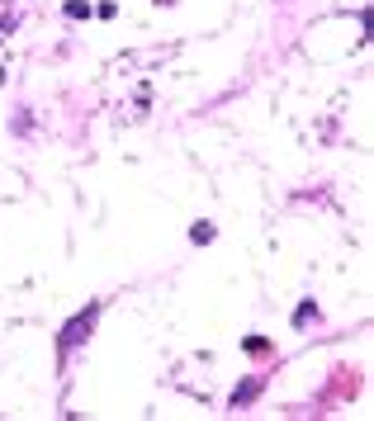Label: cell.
<instances>
[{
  "label": "cell",
  "instance_id": "1",
  "mask_svg": "<svg viewBox=\"0 0 374 421\" xmlns=\"http://www.w3.org/2000/svg\"><path fill=\"white\" fill-rule=\"evenodd\" d=\"M95 317H100V308L90 303L85 313H76L71 322H67V327H62V336H57V345H62V350H76V345H85V336L95 332Z\"/></svg>",
  "mask_w": 374,
  "mask_h": 421
},
{
  "label": "cell",
  "instance_id": "3",
  "mask_svg": "<svg viewBox=\"0 0 374 421\" xmlns=\"http://www.w3.org/2000/svg\"><path fill=\"white\" fill-rule=\"evenodd\" d=\"M189 237L199 241V246H209V241H214V227H209V223H194V227H189Z\"/></svg>",
  "mask_w": 374,
  "mask_h": 421
},
{
  "label": "cell",
  "instance_id": "4",
  "mask_svg": "<svg viewBox=\"0 0 374 421\" xmlns=\"http://www.w3.org/2000/svg\"><path fill=\"white\" fill-rule=\"evenodd\" d=\"M85 15H90L85 0H67V19H85Z\"/></svg>",
  "mask_w": 374,
  "mask_h": 421
},
{
  "label": "cell",
  "instance_id": "2",
  "mask_svg": "<svg viewBox=\"0 0 374 421\" xmlns=\"http://www.w3.org/2000/svg\"><path fill=\"white\" fill-rule=\"evenodd\" d=\"M256 393H261V379H246V384H241L237 393H232V407H241V402H251Z\"/></svg>",
  "mask_w": 374,
  "mask_h": 421
}]
</instances>
